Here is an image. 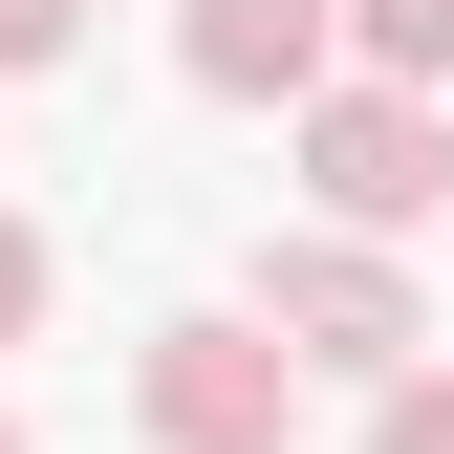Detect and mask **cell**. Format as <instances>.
I'll return each instance as SVG.
<instances>
[{
  "label": "cell",
  "instance_id": "1",
  "mask_svg": "<svg viewBox=\"0 0 454 454\" xmlns=\"http://www.w3.org/2000/svg\"><path fill=\"white\" fill-rule=\"evenodd\" d=\"M260 347L281 368H347V389H389V368H433V303H411V260L389 239H260Z\"/></svg>",
  "mask_w": 454,
  "mask_h": 454
},
{
  "label": "cell",
  "instance_id": "2",
  "mask_svg": "<svg viewBox=\"0 0 454 454\" xmlns=\"http://www.w3.org/2000/svg\"><path fill=\"white\" fill-rule=\"evenodd\" d=\"M303 195H325V239H433V216H454V108L303 87Z\"/></svg>",
  "mask_w": 454,
  "mask_h": 454
},
{
  "label": "cell",
  "instance_id": "3",
  "mask_svg": "<svg viewBox=\"0 0 454 454\" xmlns=\"http://www.w3.org/2000/svg\"><path fill=\"white\" fill-rule=\"evenodd\" d=\"M281 411H303V368H281L239 303L152 325V368H130V433H152V454H281Z\"/></svg>",
  "mask_w": 454,
  "mask_h": 454
},
{
  "label": "cell",
  "instance_id": "4",
  "mask_svg": "<svg viewBox=\"0 0 454 454\" xmlns=\"http://www.w3.org/2000/svg\"><path fill=\"white\" fill-rule=\"evenodd\" d=\"M174 66L216 108H303V87H347V22L325 0H174Z\"/></svg>",
  "mask_w": 454,
  "mask_h": 454
},
{
  "label": "cell",
  "instance_id": "5",
  "mask_svg": "<svg viewBox=\"0 0 454 454\" xmlns=\"http://www.w3.org/2000/svg\"><path fill=\"white\" fill-rule=\"evenodd\" d=\"M325 22L368 43V87H411V108L454 87V0H325Z\"/></svg>",
  "mask_w": 454,
  "mask_h": 454
},
{
  "label": "cell",
  "instance_id": "6",
  "mask_svg": "<svg viewBox=\"0 0 454 454\" xmlns=\"http://www.w3.org/2000/svg\"><path fill=\"white\" fill-rule=\"evenodd\" d=\"M368 454H454V368H389L368 389Z\"/></svg>",
  "mask_w": 454,
  "mask_h": 454
},
{
  "label": "cell",
  "instance_id": "7",
  "mask_svg": "<svg viewBox=\"0 0 454 454\" xmlns=\"http://www.w3.org/2000/svg\"><path fill=\"white\" fill-rule=\"evenodd\" d=\"M87 43V0H0V66H66Z\"/></svg>",
  "mask_w": 454,
  "mask_h": 454
},
{
  "label": "cell",
  "instance_id": "8",
  "mask_svg": "<svg viewBox=\"0 0 454 454\" xmlns=\"http://www.w3.org/2000/svg\"><path fill=\"white\" fill-rule=\"evenodd\" d=\"M43 325V216H0V347Z\"/></svg>",
  "mask_w": 454,
  "mask_h": 454
},
{
  "label": "cell",
  "instance_id": "9",
  "mask_svg": "<svg viewBox=\"0 0 454 454\" xmlns=\"http://www.w3.org/2000/svg\"><path fill=\"white\" fill-rule=\"evenodd\" d=\"M0 454H22V411H0Z\"/></svg>",
  "mask_w": 454,
  "mask_h": 454
}]
</instances>
